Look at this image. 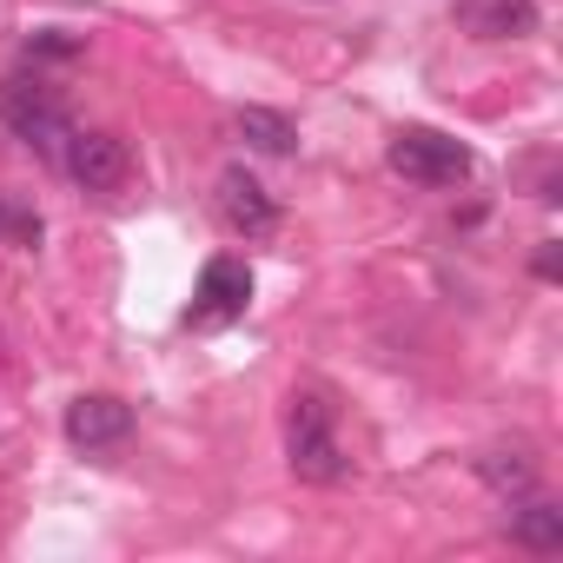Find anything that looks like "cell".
I'll use <instances>...</instances> for the list:
<instances>
[{
	"label": "cell",
	"mask_w": 563,
	"mask_h": 563,
	"mask_svg": "<svg viewBox=\"0 0 563 563\" xmlns=\"http://www.w3.org/2000/svg\"><path fill=\"white\" fill-rule=\"evenodd\" d=\"M286 457H292L299 484H345L352 477V457H345V438H339V411L325 405V391H292Z\"/></svg>",
	"instance_id": "obj_1"
},
{
	"label": "cell",
	"mask_w": 563,
	"mask_h": 563,
	"mask_svg": "<svg viewBox=\"0 0 563 563\" xmlns=\"http://www.w3.org/2000/svg\"><path fill=\"white\" fill-rule=\"evenodd\" d=\"M0 120L14 126V140H27L34 153H47V159H60V146H67V133H74V120H67V100L34 74H21V80H8L0 87Z\"/></svg>",
	"instance_id": "obj_2"
},
{
	"label": "cell",
	"mask_w": 563,
	"mask_h": 563,
	"mask_svg": "<svg viewBox=\"0 0 563 563\" xmlns=\"http://www.w3.org/2000/svg\"><path fill=\"white\" fill-rule=\"evenodd\" d=\"M385 159H391V173L411 179V186H464V179H471V153H464L451 133H438V126H398Z\"/></svg>",
	"instance_id": "obj_3"
},
{
	"label": "cell",
	"mask_w": 563,
	"mask_h": 563,
	"mask_svg": "<svg viewBox=\"0 0 563 563\" xmlns=\"http://www.w3.org/2000/svg\"><path fill=\"white\" fill-rule=\"evenodd\" d=\"M245 306H252V265L232 258V252H219V258H206V272H199V292H192V306H186V325H232Z\"/></svg>",
	"instance_id": "obj_4"
},
{
	"label": "cell",
	"mask_w": 563,
	"mask_h": 563,
	"mask_svg": "<svg viewBox=\"0 0 563 563\" xmlns=\"http://www.w3.org/2000/svg\"><path fill=\"white\" fill-rule=\"evenodd\" d=\"M60 166H67V179L87 186V192H120L126 173H133V153H126L120 133H80V126H74L67 146H60Z\"/></svg>",
	"instance_id": "obj_5"
},
{
	"label": "cell",
	"mask_w": 563,
	"mask_h": 563,
	"mask_svg": "<svg viewBox=\"0 0 563 563\" xmlns=\"http://www.w3.org/2000/svg\"><path fill=\"white\" fill-rule=\"evenodd\" d=\"M133 438V405L126 398H113V391H80L74 405H67V444H80V451H113V444H126Z\"/></svg>",
	"instance_id": "obj_6"
},
{
	"label": "cell",
	"mask_w": 563,
	"mask_h": 563,
	"mask_svg": "<svg viewBox=\"0 0 563 563\" xmlns=\"http://www.w3.org/2000/svg\"><path fill=\"white\" fill-rule=\"evenodd\" d=\"M219 219H225L239 239H272V232H278V206H272V192H265L245 166L219 173Z\"/></svg>",
	"instance_id": "obj_7"
},
{
	"label": "cell",
	"mask_w": 563,
	"mask_h": 563,
	"mask_svg": "<svg viewBox=\"0 0 563 563\" xmlns=\"http://www.w3.org/2000/svg\"><path fill=\"white\" fill-rule=\"evenodd\" d=\"M464 27L477 41H523L537 34V8L530 0H464Z\"/></svg>",
	"instance_id": "obj_8"
},
{
	"label": "cell",
	"mask_w": 563,
	"mask_h": 563,
	"mask_svg": "<svg viewBox=\"0 0 563 563\" xmlns=\"http://www.w3.org/2000/svg\"><path fill=\"white\" fill-rule=\"evenodd\" d=\"M510 543L517 550H537V556H550V550H563V510L550 504V497H517V510H510Z\"/></svg>",
	"instance_id": "obj_9"
},
{
	"label": "cell",
	"mask_w": 563,
	"mask_h": 563,
	"mask_svg": "<svg viewBox=\"0 0 563 563\" xmlns=\"http://www.w3.org/2000/svg\"><path fill=\"white\" fill-rule=\"evenodd\" d=\"M232 126H239V140L258 146V153H292V146H299L292 120H286V113H272V107H239Z\"/></svg>",
	"instance_id": "obj_10"
},
{
	"label": "cell",
	"mask_w": 563,
	"mask_h": 563,
	"mask_svg": "<svg viewBox=\"0 0 563 563\" xmlns=\"http://www.w3.org/2000/svg\"><path fill=\"white\" fill-rule=\"evenodd\" d=\"M477 477H484L497 497H523V490L537 484V464H530L523 451H484V457H477Z\"/></svg>",
	"instance_id": "obj_11"
},
{
	"label": "cell",
	"mask_w": 563,
	"mask_h": 563,
	"mask_svg": "<svg viewBox=\"0 0 563 563\" xmlns=\"http://www.w3.org/2000/svg\"><path fill=\"white\" fill-rule=\"evenodd\" d=\"M27 54H41V60H74V54H80V41H74V34H60V27H47Z\"/></svg>",
	"instance_id": "obj_12"
},
{
	"label": "cell",
	"mask_w": 563,
	"mask_h": 563,
	"mask_svg": "<svg viewBox=\"0 0 563 563\" xmlns=\"http://www.w3.org/2000/svg\"><path fill=\"white\" fill-rule=\"evenodd\" d=\"M537 278H556V239H543V252H537Z\"/></svg>",
	"instance_id": "obj_13"
},
{
	"label": "cell",
	"mask_w": 563,
	"mask_h": 563,
	"mask_svg": "<svg viewBox=\"0 0 563 563\" xmlns=\"http://www.w3.org/2000/svg\"><path fill=\"white\" fill-rule=\"evenodd\" d=\"M8 212H14V206H8V199H0V232H8Z\"/></svg>",
	"instance_id": "obj_14"
}]
</instances>
